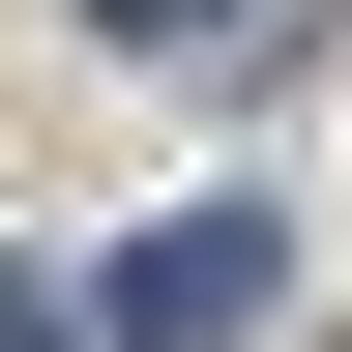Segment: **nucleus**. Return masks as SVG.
Masks as SVG:
<instances>
[{"mask_svg": "<svg viewBox=\"0 0 352 352\" xmlns=\"http://www.w3.org/2000/svg\"><path fill=\"white\" fill-rule=\"evenodd\" d=\"M264 294H294V235H264V206H176V235H118V294H88V352H235Z\"/></svg>", "mask_w": 352, "mask_h": 352, "instance_id": "nucleus-1", "label": "nucleus"}, {"mask_svg": "<svg viewBox=\"0 0 352 352\" xmlns=\"http://www.w3.org/2000/svg\"><path fill=\"white\" fill-rule=\"evenodd\" d=\"M0 352H59V323H30V294H0Z\"/></svg>", "mask_w": 352, "mask_h": 352, "instance_id": "nucleus-3", "label": "nucleus"}, {"mask_svg": "<svg viewBox=\"0 0 352 352\" xmlns=\"http://www.w3.org/2000/svg\"><path fill=\"white\" fill-rule=\"evenodd\" d=\"M147 59H264V30H323V0H118Z\"/></svg>", "mask_w": 352, "mask_h": 352, "instance_id": "nucleus-2", "label": "nucleus"}]
</instances>
